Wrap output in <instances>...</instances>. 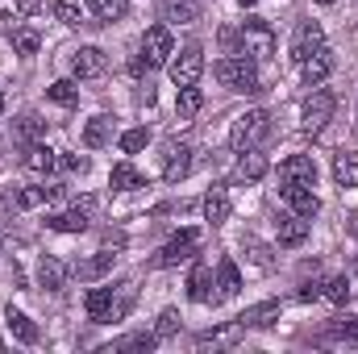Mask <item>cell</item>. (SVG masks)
Segmentation results:
<instances>
[{"label": "cell", "instance_id": "cell-1", "mask_svg": "<svg viewBox=\"0 0 358 354\" xmlns=\"http://www.w3.org/2000/svg\"><path fill=\"white\" fill-rule=\"evenodd\" d=\"M213 71H217V80H221L225 88L259 92V67H255V59H250V55H229V59H221Z\"/></svg>", "mask_w": 358, "mask_h": 354}, {"label": "cell", "instance_id": "cell-2", "mask_svg": "<svg viewBox=\"0 0 358 354\" xmlns=\"http://www.w3.org/2000/svg\"><path fill=\"white\" fill-rule=\"evenodd\" d=\"M129 304H134V292H129V288L121 292V300H113V288H92L88 300H84V309H88V317L96 321V325L121 321V317L129 313Z\"/></svg>", "mask_w": 358, "mask_h": 354}, {"label": "cell", "instance_id": "cell-3", "mask_svg": "<svg viewBox=\"0 0 358 354\" xmlns=\"http://www.w3.org/2000/svg\"><path fill=\"white\" fill-rule=\"evenodd\" d=\"M271 129V117L267 108H250V113H242L238 121H234V129H229V146L242 155V150H255L263 138H267Z\"/></svg>", "mask_w": 358, "mask_h": 354}, {"label": "cell", "instance_id": "cell-4", "mask_svg": "<svg viewBox=\"0 0 358 354\" xmlns=\"http://www.w3.org/2000/svg\"><path fill=\"white\" fill-rule=\"evenodd\" d=\"M334 108H338L334 92H325V88H317V92H313V96L304 100V113H300V125H304V134H321V129L329 125Z\"/></svg>", "mask_w": 358, "mask_h": 354}, {"label": "cell", "instance_id": "cell-5", "mask_svg": "<svg viewBox=\"0 0 358 354\" xmlns=\"http://www.w3.org/2000/svg\"><path fill=\"white\" fill-rule=\"evenodd\" d=\"M242 55H250V59H271L275 55V29L263 17H250L242 25Z\"/></svg>", "mask_w": 358, "mask_h": 354}, {"label": "cell", "instance_id": "cell-6", "mask_svg": "<svg viewBox=\"0 0 358 354\" xmlns=\"http://www.w3.org/2000/svg\"><path fill=\"white\" fill-rule=\"evenodd\" d=\"M167 71H171V84L176 88H192L200 80V71H204V50L200 46H183L179 55H171Z\"/></svg>", "mask_w": 358, "mask_h": 354}, {"label": "cell", "instance_id": "cell-7", "mask_svg": "<svg viewBox=\"0 0 358 354\" xmlns=\"http://www.w3.org/2000/svg\"><path fill=\"white\" fill-rule=\"evenodd\" d=\"M142 55H146V67H167L171 55H176L171 29H167V25H150V29L142 34Z\"/></svg>", "mask_w": 358, "mask_h": 354}, {"label": "cell", "instance_id": "cell-8", "mask_svg": "<svg viewBox=\"0 0 358 354\" xmlns=\"http://www.w3.org/2000/svg\"><path fill=\"white\" fill-rule=\"evenodd\" d=\"M196 250H200V234H196V229H183V234H176V238H171V242H167V246L159 250V259H155V263H159V267L187 263V259H192Z\"/></svg>", "mask_w": 358, "mask_h": 354}, {"label": "cell", "instance_id": "cell-9", "mask_svg": "<svg viewBox=\"0 0 358 354\" xmlns=\"http://www.w3.org/2000/svg\"><path fill=\"white\" fill-rule=\"evenodd\" d=\"M71 71H76V80H100L108 71V55L100 46H80L71 55Z\"/></svg>", "mask_w": 358, "mask_h": 354}, {"label": "cell", "instance_id": "cell-10", "mask_svg": "<svg viewBox=\"0 0 358 354\" xmlns=\"http://www.w3.org/2000/svg\"><path fill=\"white\" fill-rule=\"evenodd\" d=\"M279 192H283V200H287L292 213H300V217H308V221L321 213V200H317V192H313L308 183H283Z\"/></svg>", "mask_w": 358, "mask_h": 354}, {"label": "cell", "instance_id": "cell-11", "mask_svg": "<svg viewBox=\"0 0 358 354\" xmlns=\"http://www.w3.org/2000/svg\"><path fill=\"white\" fill-rule=\"evenodd\" d=\"M321 46H325V29H321L317 21H304V25L296 29V42H292V59H296V63H304V59H308V55H317Z\"/></svg>", "mask_w": 358, "mask_h": 354}, {"label": "cell", "instance_id": "cell-12", "mask_svg": "<svg viewBox=\"0 0 358 354\" xmlns=\"http://www.w3.org/2000/svg\"><path fill=\"white\" fill-rule=\"evenodd\" d=\"M279 183H317V163L308 159V155H292V159H283L279 163Z\"/></svg>", "mask_w": 358, "mask_h": 354}, {"label": "cell", "instance_id": "cell-13", "mask_svg": "<svg viewBox=\"0 0 358 354\" xmlns=\"http://www.w3.org/2000/svg\"><path fill=\"white\" fill-rule=\"evenodd\" d=\"M242 321H229V325H221V330H208V334H200L196 338V351H225V346H238L242 342Z\"/></svg>", "mask_w": 358, "mask_h": 354}, {"label": "cell", "instance_id": "cell-14", "mask_svg": "<svg viewBox=\"0 0 358 354\" xmlns=\"http://www.w3.org/2000/svg\"><path fill=\"white\" fill-rule=\"evenodd\" d=\"M267 155H259V150H242L238 155V163H234V179L238 183H259V179L267 176Z\"/></svg>", "mask_w": 358, "mask_h": 354}, {"label": "cell", "instance_id": "cell-15", "mask_svg": "<svg viewBox=\"0 0 358 354\" xmlns=\"http://www.w3.org/2000/svg\"><path fill=\"white\" fill-rule=\"evenodd\" d=\"M275 234H279V246H304V238H308V217L283 213L279 225H275Z\"/></svg>", "mask_w": 358, "mask_h": 354}, {"label": "cell", "instance_id": "cell-16", "mask_svg": "<svg viewBox=\"0 0 358 354\" xmlns=\"http://www.w3.org/2000/svg\"><path fill=\"white\" fill-rule=\"evenodd\" d=\"M300 71H304V84H308V88H317V84H325V80H329V71H334V55L321 46L317 55H308V59L300 63Z\"/></svg>", "mask_w": 358, "mask_h": 354}, {"label": "cell", "instance_id": "cell-17", "mask_svg": "<svg viewBox=\"0 0 358 354\" xmlns=\"http://www.w3.org/2000/svg\"><path fill=\"white\" fill-rule=\"evenodd\" d=\"M159 13L167 25H192V21H200V0H163Z\"/></svg>", "mask_w": 358, "mask_h": 354}, {"label": "cell", "instance_id": "cell-18", "mask_svg": "<svg viewBox=\"0 0 358 354\" xmlns=\"http://www.w3.org/2000/svg\"><path fill=\"white\" fill-rule=\"evenodd\" d=\"M229 213H234L229 192H225V187H213V192L204 196V221H208V225H225V221H229Z\"/></svg>", "mask_w": 358, "mask_h": 354}, {"label": "cell", "instance_id": "cell-19", "mask_svg": "<svg viewBox=\"0 0 358 354\" xmlns=\"http://www.w3.org/2000/svg\"><path fill=\"white\" fill-rule=\"evenodd\" d=\"M46 225L55 229V234H84L88 229V208H67V213H55V217H46Z\"/></svg>", "mask_w": 358, "mask_h": 354}, {"label": "cell", "instance_id": "cell-20", "mask_svg": "<svg viewBox=\"0 0 358 354\" xmlns=\"http://www.w3.org/2000/svg\"><path fill=\"white\" fill-rule=\"evenodd\" d=\"M238 321H242V330H267V325H275V321H279V300H263V304L246 309Z\"/></svg>", "mask_w": 358, "mask_h": 354}, {"label": "cell", "instance_id": "cell-21", "mask_svg": "<svg viewBox=\"0 0 358 354\" xmlns=\"http://www.w3.org/2000/svg\"><path fill=\"white\" fill-rule=\"evenodd\" d=\"M187 296H192L196 304H208V300H213V267H208V263H196V267H192Z\"/></svg>", "mask_w": 358, "mask_h": 354}, {"label": "cell", "instance_id": "cell-22", "mask_svg": "<svg viewBox=\"0 0 358 354\" xmlns=\"http://www.w3.org/2000/svg\"><path fill=\"white\" fill-rule=\"evenodd\" d=\"M25 167H29L34 176H50V171L59 167V159H55V150H50L46 142H34V146H25Z\"/></svg>", "mask_w": 358, "mask_h": 354}, {"label": "cell", "instance_id": "cell-23", "mask_svg": "<svg viewBox=\"0 0 358 354\" xmlns=\"http://www.w3.org/2000/svg\"><path fill=\"white\" fill-rule=\"evenodd\" d=\"M187 171H192V146H171V150H167L163 179H167V183H179V179H187Z\"/></svg>", "mask_w": 358, "mask_h": 354}, {"label": "cell", "instance_id": "cell-24", "mask_svg": "<svg viewBox=\"0 0 358 354\" xmlns=\"http://www.w3.org/2000/svg\"><path fill=\"white\" fill-rule=\"evenodd\" d=\"M38 283H42L46 292H63V288H67V267L46 255V259L38 263Z\"/></svg>", "mask_w": 358, "mask_h": 354}, {"label": "cell", "instance_id": "cell-25", "mask_svg": "<svg viewBox=\"0 0 358 354\" xmlns=\"http://www.w3.org/2000/svg\"><path fill=\"white\" fill-rule=\"evenodd\" d=\"M113 142V117H92L88 125H84V146L88 150H100V146H108Z\"/></svg>", "mask_w": 358, "mask_h": 354}, {"label": "cell", "instance_id": "cell-26", "mask_svg": "<svg viewBox=\"0 0 358 354\" xmlns=\"http://www.w3.org/2000/svg\"><path fill=\"white\" fill-rule=\"evenodd\" d=\"M4 325H8V334H13L17 342H25V346H34V342H38V325H34L25 313L8 309V313H4Z\"/></svg>", "mask_w": 358, "mask_h": 354}, {"label": "cell", "instance_id": "cell-27", "mask_svg": "<svg viewBox=\"0 0 358 354\" xmlns=\"http://www.w3.org/2000/svg\"><path fill=\"white\" fill-rule=\"evenodd\" d=\"M334 179H338L342 187H355L358 183V150H342V155H334Z\"/></svg>", "mask_w": 358, "mask_h": 354}, {"label": "cell", "instance_id": "cell-28", "mask_svg": "<svg viewBox=\"0 0 358 354\" xmlns=\"http://www.w3.org/2000/svg\"><path fill=\"white\" fill-rule=\"evenodd\" d=\"M217 288H221V296H238L242 292V271L234 259H221L217 263Z\"/></svg>", "mask_w": 358, "mask_h": 354}, {"label": "cell", "instance_id": "cell-29", "mask_svg": "<svg viewBox=\"0 0 358 354\" xmlns=\"http://www.w3.org/2000/svg\"><path fill=\"white\" fill-rule=\"evenodd\" d=\"M113 263H117V255L100 250V255L84 259V263H76V275H80V279H100V275H108V271H113Z\"/></svg>", "mask_w": 358, "mask_h": 354}, {"label": "cell", "instance_id": "cell-30", "mask_svg": "<svg viewBox=\"0 0 358 354\" xmlns=\"http://www.w3.org/2000/svg\"><path fill=\"white\" fill-rule=\"evenodd\" d=\"M108 183H113L117 192H138V187H146L142 171H138V167H129V163H117V167H113V176H108Z\"/></svg>", "mask_w": 358, "mask_h": 354}, {"label": "cell", "instance_id": "cell-31", "mask_svg": "<svg viewBox=\"0 0 358 354\" xmlns=\"http://www.w3.org/2000/svg\"><path fill=\"white\" fill-rule=\"evenodd\" d=\"M200 108H204V92L196 88V84H192V88H179V96H176V113H179V121H192V117H196Z\"/></svg>", "mask_w": 358, "mask_h": 354}, {"label": "cell", "instance_id": "cell-32", "mask_svg": "<svg viewBox=\"0 0 358 354\" xmlns=\"http://www.w3.org/2000/svg\"><path fill=\"white\" fill-rule=\"evenodd\" d=\"M42 138H46V121H42V117H34V113H25V117L17 121V142L34 146V142H42Z\"/></svg>", "mask_w": 358, "mask_h": 354}, {"label": "cell", "instance_id": "cell-33", "mask_svg": "<svg viewBox=\"0 0 358 354\" xmlns=\"http://www.w3.org/2000/svg\"><path fill=\"white\" fill-rule=\"evenodd\" d=\"M88 8L100 21H121L129 13V0H88Z\"/></svg>", "mask_w": 358, "mask_h": 354}, {"label": "cell", "instance_id": "cell-34", "mask_svg": "<svg viewBox=\"0 0 358 354\" xmlns=\"http://www.w3.org/2000/svg\"><path fill=\"white\" fill-rule=\"evenodd\" d=\"M46 96H50L55 104H63V108H71V104H80V88H76L71 80H55V84L46 88Z\"/></svg>", "mask_w": 358, "mask_h": 354}, {"label": "cell", "instance_id": "cell-35", "mask_svg": "<svg viewBox=\"0 0 358 354\" xmlns=\"http://www.w3.org/2000/svg\"><path fill=\"white\" fill-rule=\"evenodd\" d=\"M321 296H325V300H334V304H346V300H350V279H346V275L325 279V283H321Z\"/></svg>", "mask_w": 358, "mask_h": 354}, {"label": "cell", "instance_id": "cell-36", "mask_svg": "<svg viewBox=\"0 0 358 354\" xmlns=\"http://www.w3.org/2000/svg\"><path fill=\"white\" fill-rule=\"evenodd\" d=\"M325 338H334V342H358V317H338L325 330Z\"/></svg>", "mask_w": 358, "mask_h": 354}, {"label": "cell", "instance_id": "cell-37", "mask_svg": "<svg viewBox=\"0 0 358 354\" xmlns=\"http://www.w3.org/2000/svg\"><path fill=\"white\" fill-rule=\"evenodd\" d=\"M38 42H42L38 29H29V25H25V29H13V50H17V55H25V59L38 55Z\"/></svg>", "mask_w": 358, "mask_h": 354}, {"label": "cell", "instance_id": "cell-38", "mask_svg": "<svg viewBox=\"0 0 358 354\" xmlns=\"http://www.w3.org/2000/svg\"><path fill=\"white\" fill-rule=\"evenodd\" d=\"M146 142H150V129H142V125H138V129H125V134H121V150H125V155H138V150H142Z\"/></svg>", "mask_w": 358, "mask_h": 354}, {"label": "cell", "instance_id": "cell-39", "mask_svg": "<svg viewBox=\"0 0 358 354\" xmlns=\"http://www.w3.org/2000/svg\"><path fill=\"white\" fill-rule=\"evenodd\" d=\"M50 13H55V17H59V21H63L67 29H76V25H84V13H80L76 4H67V0H59V4L50 8Z\"/></svg>", "mask_w": 358, "mask_h": 354}, {"label": "cell", "instance_id": "cell-40", "mask_svg": "<svg viewBox=\"0 0 358 354\" xmlns=\"http://www.w3.org/2000/svg\"><path fill=\"white\" fill-rule=\"evenodd\" d=\"M159 346V334H134V338H125L117 351H155Z\"/></svg>", "mask_w": 358, "mask_h": 354}, {"label": "cell", "instance_id": "cell-41", "mask_svg": "<svg viewBox=\"0 0 358 354\" xmlns=\"http://www.w3.org/2000/svg\"><path fill=\"white\" fill-rule=\"evenodd\" d=\"M17 204H21V208H38V204H46V187H21V192H17Z\"/></svg>", "mask_w": 358, "mask_h": 354}, {"label": "cell", "instance_id": "cell-42", "mask_svg": "<svg viewBox=\"0 0 358 354\" xmlns=\"http://www.w3.org/2000/svg\"><path fill=\"white\" fill-rule=\"evenodd\" d=\"M176 330H179V313H176V309H167V313L159 317V325H155V334H159V342H163V338H171Z\"/></svg>", "mask_w": 358, "mask_h": 354}, {"label": "cell", "instance_id": "cell-43", "mask_svg": "<svg viewBox=\"0 0 358 354\" xmlns=\"http://www.w3.org/2000/svg\"><path fill=\"white\" fill-rule=\"evenodd\" d=\"M59 163H63L67 171H80V176H84V171H88V167H92V163H88V155H63Z\"/></svg>", "mask_w": 358, "mask_h": 354}, {"label": "cell", "instance_id": "cell-44", "mask_svg": "<svg viewBox=\"0 0 358 354\" xmlns=\"http://www.w3.org/2000/svg\"><path fill=\"white\" fill-rule=\"evenodd\" d=\"M17 208H21V204H17V192H13V196H8V192H0V217H13Z\"/></svg>", "mask_w": 358, "mask_h": 354}, {"label": "cell", "instance_id": "cell-45", "mask_svg": "<svg viewBox=\"0 0 358 354\" xmlns=\"http://www.w3.org/2000/svg\"><path fill=\"white\" fill-rule=\"evenodd\" d=\"M13 4H17V13H25V17H29V13H38V8H42V0H13Z\"/></svg>", "mask_w": 358, "mask_h": 354}, {"label": "cell", "instance_id": "cell-46", "mask_svg": "<svg viewBox=\"0 0 358 354\" xmlns=\"http://www.w3.org/2000/svg\"><path fill=\"white\" fill-rule=\"evenodd\" d=\"M317 296H321V283H304L300 288V300H317Z\"/></svg>", "mask_w": 358, "mask_h": 354}, {"label": "cell", "instance_id": "cell-47", "mask_svg": "<svg viewBox=\"0 0 358 354\" xmlns=\"http://www.w3.org/2000/svg\"><path fill=\"white\" fill-rule=\"evenodd\" d=\"M104 242H108L113 250H121V246H125V234H104Z\"/></svg>", "mask_w": 358, "mask_h": 354}, {"label": "cell", "instance_id": "cell-48", "mask_svg": "<svg viewBox=\"0 0 358 354\" xmlns=\"http://www.w3.org/2000/svg\"><path fill=\"white\" fill-rule=\"evenodd\" d=\"M238 4H242V8H250V4H259V0H238Z\"/></svg>", "mask_w": 358, "mask_h": 354}, {"label": "cell", "instance_id": "cell-49", "mask_svg": "<svg viewBox=\"0 0 358 354\" xmlns=\"http://www.w3.org/2000/svg\"><path fill=\"white\" fill-rule=\"evenodd\" d=\"M350 229H355V234H358V213H355V221H350Z\"/></svg>", "mask_w": 358, "mask_h": 354}, {"label": "cell", "instance_id": "cell-50", "mask_svg": "<svg viewBox=\"0 0 358 354\" xmlns=\"http://www.w3.org/2000/svg\"><path fill=\"white\" fill-rule=\"evenodd\" d=\"M0 113H4V92H0Z\"/></svg>", "mask_w": 358, "mask_h": 354}, {"label": "cell", "instance_id": "cell-51", "mask_svg": "<svg viewBox=\"0 0 358 354\" xmlns=\"http://www.w3.org/2000/svg\"><path fill=\"white\" fill-rule=\"evenodd\" d=\"M317 4H334V0H317Z\"/></svg>", "mask_w": 358, "mask_h": 354}]
</instances>
